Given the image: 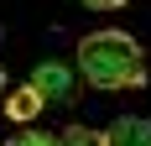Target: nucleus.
Returning <instances> with one entry per match:
<instances>
[{
  "label": "nucleus",
  "mask_w": 151,
  "mask_h": 146,
  "mask_svg": "<svg viewBox=\"0 0 151 146\" xmlns=\"http://www.w3.org/2000/svg\"><path fill=\"white\" fill-rule=\"evenodd\" d=\"M78 78L94 89H141L146 84V52L125 31H89L78 42Z\"/></svg>",
  "instance_id": "obj_1"
},
{
  "label": "nucleus",
  "mask_w": 151,
  "mask_h": 146,
  "mask_svg": "<svg viewBox=\"0 0 151 146\" xmlns=\"http://www.w3.org/2000/svg\"><path fill=\"white\" fill-rule=\"evenodd\" d=\"M31 84L47 94V104H68V99L78 94V78H73V68H68V63H37Z\"/></svg>",
  "instance_id": "obj_2"
},
{
  "label": "nucleus",
  "mask_w": 151,
  "mask_h": 146,
  "mask_svg": "<svg viewBox=\"0 0 151 146\" xmlns=\"http://www.w3.org/2000/svg\"><path fill=\"white\" fill-rule=\"evenodd\" d=\"M42 104H47V94L37 84H21V89H11V94H5V104H0V110H5V120H37L42 115Z\"/></svg>",
  "instance_id": "obj_3"
},
{
  "label": "nucleus",
  "mask_w": 151,
  "mask_h": 146,
  "mask_svg": "<svg viewBox=\"0 0 151 146\" xmlns=\"http://www.w3.org/2000/svg\"><path fill=\"white\" fill-rule=\"evenodd\" d=\"M104 141H109V146H151V120H141V115H120V120L104 131Z\"/></svg>",
  "instance_id": "obj_4"
},
{
  "label": "nucleus",
  "mask_w": 151,
  "mask_h": 146,
  "mask_svg": "<svg viewBox=\"0 0 151 146\" xmlns=\"http://www.w3.org/2000/svg\"><path fill=\"white\" fill-rule=\"evenodd\" d=\"M58 141H63V146H109V141H104V131H89V125H68Z\"/></svg>",
  "instance_id": "obj_5"
},
{
  "label": "nucleus",
  "mask_w": 151,
  "mask_h": 146,
  "mask_svg": "<svg viewBox=\"0 0 151 146\" xmlns=\"http://www.w3.org/2000/svg\"><path fill=\"white\" fill-rule=\"evenodd\" d=\"M5 146H63V141H58L52 131H31V125H21V131H16Z\"/></svg>",
  "instance_id": "obj_6"
},
{
  "label": "nucleus",
  "mask_w": 151,
  "mask_h": 146,
  "mask_svg": "<svg viewBox=\"0 0 151 146\" xmlns=\"http://www.w3.org/2000/svg\"><path fill=\"white\" fill-rule=\"evenodd\" d=\"M89 11H115V5H125V0H83Z\"/></svg>",
  "instance_id": "obj_7"
},
{
  "label": "nucleus",
  "mask_w": 151,
  "mask_h": 146,
  "mask_svg": "<svg viewBox=\"0 0 151 146\" xmlns=\"http://www.w3.org/2000/svg\"><path fill=\"white\" fill-rule=\"evenodd\" d=\"M5 94H11V89H5V68H0V104H5Z\"/></svg>",
  "instance_id": "obj_8"
}]
</instances>
